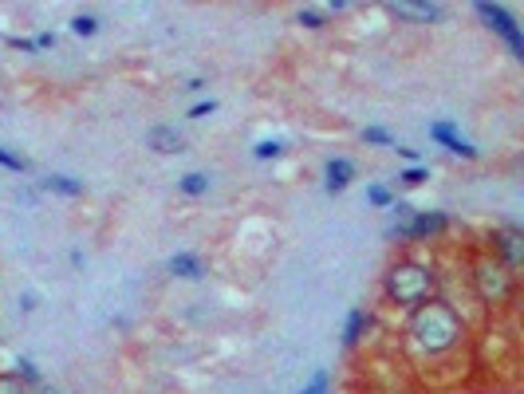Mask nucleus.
Returning a JSON list of instances; mask_svg holds the SVG:
<instances>
[{
    "mask_svg": "<svg viewBox=\"0 0 524 394\" xmlns=\"http://www.w3.org/2000/svg\"><path fill=\"white\" fill-rule=\"evenodd\" d=\"M0 394H32V391L16 379V371H0Z\"/></svg>",
    "mask_w": 524,
    "mask_h": 394,
    "instance_id": "obj_22",
    "label": "nucleus"
},
{
    "mask_svg": "<svg viewBox=\"0 0 524 394\" xmlns=\"http://www.w3.org/2000/svg\"><path fill=\"white\" fill-rule=\"evenodd\" d=\"M406 335H410V347L418 355L450 359V355H458L461 343H465V320L458 316V308H450L446 300H430L418 312H410Z\"/></svg>",
    "mask_w": 524,
    "mask_h": 394,
    "instance_id": "obj_1",
    "label": "nucleus"
},
{
    "mask_svg": "<svg viewBox=\"0 0 524 394\" xmlns=\"http://www.w3.org/2000/svg\"><path fill=\"white\" fill-rule=\"evenodd\" d=\"M71 32H75V36H95V32H99V20H95L91 12H79V16L71 20Z\"/></svg>",
    "mask_w": 524,
    "mask_h": 394,
    "instance_id": "obj_19",
    "label": "nucleus"
},
{
    "mask_svg": "<svg viewBox=\"0 0 524 394\" xmlns=\"http://www.w3.org/2000/svg\"><path fill=\"white\" fill-rule=\"evenodd\" d=\"M430 138H434L438 146H446L454 158H465V162H477V158H481V150H477L469 138H461L454 123H430Z\"/></svg>",
    "mask_w": 524,
    "mask_h": 394,
    "instance_id": "obj_7",
    "label": "nucleus"
},
{
    "mask_svg": "<svg viewBox=\"0 0 524 394\" xmlns=\"http://www.w3.org/2000/svg\"><path fill=\"white\" fill-rule=\"evenodd\" d=\"M209 186H213V182H209V174H201V170H190V174L178 178V190L186 197H205L209 194Z\"/></svg>",
    "mask_w": 524,
    "mask_h": 394,
    "instance_id": "obj_14",
    "label": "nucleus"
},
{
    "mask_svg": "<svg viewBox=\"0 0 524 394\" xmlns=\"http://www.w3.org/2000/svg\"><path fill=\"white\" fill-rule=\"evenodd\" d=\"M473 12L485 20V28H489V32H497V36L509 44V52H513L517 60H524V32H521V24H517V16H513L509 8L489 4V0H477V4H473Z\"/></svg>",
    "mask_w": 524,
    "mask_h": 394,
    "instance_id": "obj_5",
    "label": "nucleus"
},
{
    "mask_svg": "<svg viewBox=\"0 0 524 394\" xmlns=\"http://www.w3.org/2000/svg\"><path fill=\"white\" fill-rule=\"evenodd\" d=\"M20 308H24V312H36V292H24V296H20Z\"/></svg>",
    "mask_w": 524,
    "mask_h": 394,
    "instance_id": "obj_29",
    "label": "nucleus"
},
{
    "mask_svg": "<svg viewBox=\"0 0 524 394\" xmlns=\"http://www.w3.org/2000/svg\"><path fill=\"white\" fill-rule=\"evenodd\" d=\"M48 48H56V32H40L36 36V52H48Z\"/></svg>",
    "mask_w": 524,
    "mask_h": 394,
    "instance_id": "obj_27",
    "label": "nucleus"
},
{
    "mask_svg": "<svg viewBox=\"0 0 524 394\" xmlns=\"http://www.w3.org/2000/svg\"><path fill=\"white\" fill-rule=\"evenodd\" d=\"M40 394H56V391H40Z\"/></svg>",
    "mask_w": 524,
    "mask_h": 394,
    "instance_id": "obj_30",
    "label": "nucleus"
},
{
    "mask_svg": "<svg viewBox=\"0 0 524 394\" xmlns=\"http://www.w3.org/2000/svg\"><path fill=\"white\" fill-rule=\"evenodd\" d=\"M296 20H300L304 28H324V24H328V16H324L320 8H300V12H296Z\"/></svg>",
    "mask_w": 524,
    "mask_h": 394,
    "instance_id": "obj_20",
    "label": "nucleus"
},
{
    "mask_svg": "<svg viewBox=\"0 0 524 394\" xmlns=\"http://www.w3.org/2000/svg\"><path fill=\"white\" fill-rule=\"evenodd\" d=\"M213 111H217V99H201V103L190 107V119H209Z\"/></svg>",
    "mask_w": 524,
    "mask_h": 394,
    "instance_id": "obj_25",
    "label": "nucleus"
},
{
    "mask_svg": "<svg viewBox=\"0 0 524 394\" xmlns=\"http://www.w3.org/2000/svg\"><path fill=\"white\" fill-rule=\"evenodd\" d=\"M16 379H20L28 391H32V387H40V371H36V363L20 355V359H16Z\"/></svg>",
    "mask_w": 524,
    "mask_h": 394,
    "instance_id": "obj_17",
    "label": "nucleus"
},
{
    "mask_svg": "<svg viewBox=\"0 0 524 394\" xmlns=\"http://www.w3.org/2000/svg\"><path fill=\"white\" fill-rule=\"evenodd\" d=\"M367 201H371V205H379V209H391L394 194L387 190V186H367Z\"/></svg>",
    "mask_w": 524,
    "mask_h": 394,
    "instance_id": "obj_23",
    "label": "nucleus"
},
{
    "mask_svg": "<svg viewBox=\"0 0 524 394\" xmlns=\"http://www.w3.org/2000/svg\"><path fill=\"white\" fill-rule=\"evenodd\" d=\"M146 146H150L154 154H182V150H186V138L178 134V127L158 123V127L146 131Z\"/></svg>",
    "mask_w": 524,
    "mask_h": 394,
    "instance_id": "obj_8",
    "label": "nucleus"
},
{
    "mask_svg": "<svg viewBox=\"0 0 524 394\" xmlns=\"http://www.w3.org/2000/svg\"><path fill=\"white\" fill-rule=\"evenodd\" d=\"M383 296L391 308L418 312L422 304L438 300V272L422 261H394L383 276Z\"/></svg>",
    "mask_w": 524,
    "mask_h": 394,
    "instance_id": "obj_2",
    "label": "nucleus"
},
{
    "mask_svg": "<svg viewBox=\"0 0 524 394\" xmlns=\"http://www.w3.org/2000/svg\"><path fill=\"white\" fill-rule=\"evenodd\" d=\"M8 48H16V52H28V56H32V52H36V40H24V36H12V40H8Z\"/></svg>",
    "mask_w": 524,
    "mask_h": 394,
    "instance_id": "obj_26",
    "label": "nucleus"
},
{
    "mask_svg": "<svg viewBox=\"0 0 524 394\" xmlns=\"http://www.w3.org/2000/svg\"><path fill=\"white\" fill-rule=\"evenodd\" d=\"M394 150H398V154H402L410 166H418V150H410V146H394Z\"/></svg>",
    "mask_w": 524,
    "mask_h": 394,
    "instance_id": "obj_28",
    "label": "nucleus"
},
{
    "mask_svg": "<svg viewBox=\"0 0 524 394\" xmlns=\"http://www.w3.org/2000/svg\"><path fill=\"white\" fill-rule=\"evenodd\" d=\"M513 284H517V276L505 272L493 257H481V261L473 264V292H477L485 304H493V308L505 304V300L513 296Z\"/></svg>",
    "mask_w": 524,
    "mask_h": 394,
    "instance_id": "obj_4",
    "label": "nucleus"
},
{
    "mask_svg": "<svg viewBox=\"0 0 524 394\" xmlns=\"http://www.w3.org/2000/svg\"><path fill=\"white\" fill-rule=\"evenodd\" d=\"M166 268H170V276H182V280H205V261L197 253H174Z\"/></svg>",
    "mask_w": 524,
    "mask_h": 394,
    "instance_id": "obj_12",
    "label": "nucleus"
},
{
    "mask_svg": "<svg viewBox=\"0 0 524 394\" xmlns=\"http://www.w3.org/2000/svg\"><path fill=\"white\" fill-rule=\"evenodd\" d=\"M394 221L387 225V241H410V245H426L434 237H442L450 229V213L442 209H414L406 201H394Z\"/></svg>",
    "mask_w": 524,
    "mask_h": 394,
    "instance_id": "obj_3",
    "label": "nucleus"
},
{
    "mask_svg": "<svg viewBox=\"0 0 524 394\" xmlns=\"http://www.w3.org/2000/svg\"><path fill=\"white\" fill-rule=\"evenodd\" d=\"M398 20H414V24H434L446 20V4H391Z\"/></svg>",
    "mask_w": 524,
    "mask_h": 394,
    "instance_id": "obj_11",
    "label": "nucleus"
},
{
    "mask_svg": "<svg viewBox=\"0 0 524 394\" xmlns=\"http://www.w3.org/2000/svg\"><path fill=\"white\" fill-rule=\"evenodd\" d=\"M351 178H355V162H347V158H328L324 162V190L328 194H343L351 186Z\"/></svg>",
    "mask_w": 524,
    "mask_h": 394,
    "instance_id": "obj_10",
    "label": "nucleus"
},
{
    "mask_svg": "<svg viewBox=\"0 0 524 394\" xmlns=\"http://www.w3.org/2000/svg\"><path fill=\"white\" fill-rule=\"evenodd\" d=\"M422 182H430V166H422V162H418V166H406V170L398 174V186H406V190H418Z\"/></svg>",
    "mask_w": 524,
    "mask_h": 394,
    "instance_id": "obj_16",
    "label": "nucleus"
},
{
    "mask_svg": "<svg viewBox=\"0 0 524 394\" xmlns=\"http://www.w3.org/2000/svg\"><path fill=\"white\" fill-rule=\"evenodd\" d=\"M0 166H4V170H12V174H24V170H28V162H24L20 154H8L4 146H0Z\"/></svg>",
    "mask_w": 524,
    "mask_h": 394,
    "instance_id": "obj_24",
    "label": "nucleus"
},
{
    "mask_svg": "<svg viewBox=\"0 0 524 394\" xmlns=\"http://www.w3.org/2000/svg\"><path fill=\"white\" fill-rule=\"evenodd\" d=\"M44 190H48V194H60V197L87 194V186H83L79 178H67V174H48V178H44Z\"/></svg>",
    "mask_w": 524,
    "mask_h": 394,
    "instance_id": "obj_13",
    "label": "nucleus"
},
{
    "mask_svg": "<svg viewBox=\"0 0 524 394\" xmlns=\"http://www.w3.org/2000/svg\"><path fill=\"white\" fill-rule=\"evenodd\" d=\"M367 331H371V312H367V308H351L347 320H343V335H339V339H343L347 351H355V347L367 339Z\"/></svg>",
    "mask_w": 524,
    "mask_h": 394,
    "instance_id": "obj_9",
    "label": "nucleus"
},
{
    "mask_svg": "<svg viewBox=\"0 0 524 394\" xmlns=\"http://www.w3.org/2000/svg\"><path fill=\"white\" fill-rule=\"evenodd\" d=\"M253 158H257V162H276V158H284V142H280V138H261V142L253 146Z\"/></svg>",
    "mask_w": 524,
    "mask_h": 394,
    "instance_id": "obj_15",
    "label": "nucleus"
},
{
    "mask_svg": "<svg viewBox=\"0 0 524 394\" xmlns=\"http://www.w3.org/2000/svg\"><path fill=\"white\" fill-rule=\"evenodd\" d=\"M489 257L501 264L505 272H521L524 264V233L517 225H501L489 233Z\"/></svg>",
    "mask_w": 524,
    "mask_h": 394,
    "instance_id": "obj_6",
    "label": "nucleus"
},
{
    "mask_svg": "<svg viewBox=\"0 0 524 394\" xmlns=\"http://www.w3.org/2000/svg\"><path fill=\"white\" fill-rule=\"evenodd\" d=\"M328 391H331V375L328 371H316V375H312V383H308V387H300L296 394H328Z\"/></svg>",
    "mask_w": 524,
    "mask_h": 394,
    "instance_id": "obj_21",
    "label": "nucleus"
},
{
    "mask_svg": "<svg viewBox=\"0 0 524 394\" xmlns=\"http://www.w3.org/2000/svg\"><path fill=\"white\" fill-rule=\"evenodd\" d=\"M363 142H367V146H398V138H394L391 131H387V127H367V131H363Z\"/></svg>",
    "mask_w": 524,
    "mask_h": 394,
    "instance_id": "obj_18",
    "label": "nucleus"
}]
</instances>
